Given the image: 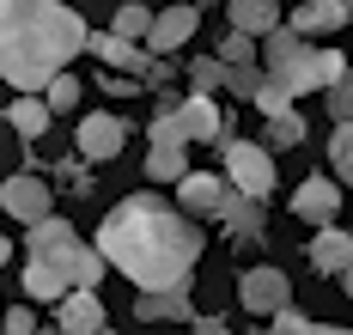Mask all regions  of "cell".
<instances>
[{
  "mask_svg": "<svg viewBox=\"0 0 353 335\" xmlns=\"http://www.w3.org/2000/svg\"><path fill=\"white\" fill-rule=\"evenodd\" d=\"M128 141V122L122 116H85L79 122V159H92V165H110L116 152Z\"/></svg>",
  "mask_w": 353,
  "mask_h": 335,
  "instance_id": "obj_15",
  "label": "cell"
},
{
  "mask_svg": "<svg viewBox=\"0 0 353 335\" xmlns=\"http://www.w3.org/2000/svg\"><path fill=\"white\" fill-rule=\"evenodd\" d=\"M292 214L305 225H335L341 220V183L335 177H305L292 189Z\"/></svg>",
  "mask_w": 353,
  "mask_h": 335,
  "instance_id": "obj_12",
  "label": "cell"
},
{
  "mask_svg": "<svg viewBox=\"0 0 353 335\" xmlns=\"http://www.w3.org/2000/svg\"><path fill=\"white\" fill-rule=\"evenodd\" d=\"M0 214L19 225L43 220V214H55V189L43 183V177H31V171H19V177H6L0 183Z\"/></svg>",
  "mask_w": 353,
  "mask_h": 335,
  "instance_id": "obj_10",
  "label": "cell"
},
{
  "mask_svg": "<svg viewBox=\"0 0 353 335\" xmlns=\"http://www.w3.org/2000/svg\"><path fill=\"white\" fill-rule=\"evenodd\" d=\"M176 214H189V220L195 225H208V220H225V214H232V207H238V201H244V195H238V189L225 183V177H219V171H183V177H176Z\"/></svg>",
  "mask_w": 353,
  "mask_h": 335,
  "instance_id": "obj_5",
  "label": "cell"
},
{
  "mask_svg": "<svg viewBox=\"0 0 353 335\" xmlns=\"http://www.w3.org/2000/svg\"><path fill=\"white\" fill-rule=\"evenodd\" d=\"M85 19L68 0H0V79L12 92H43L85 49Z\"/></svg>",
  "mask_w": 353,
  "mask_h": 335,
  "instance_id": "obj_2",
  "label": "cell"
},
{
  "mask_svg": "<svg viewBox=\"0 0 353 335\" xmlns=\"http://www.w3.org/2000/svg\"><path fill=\"white\" fill-rule=\"evenodd\" d=\"M347 12H353V0H299L292 12H281V25L311 43V37H335L347 25Z\"/></svg>",
  "mask_w": 353,
  "mask_h": 335,
  "instance_id": "obj_11",
  "label": "cell"
},
{
  "mask_svg": "<svg viewBox=\"0 0 353 335\" xmlns=\"http://www.w3.org/2000/svg\"><path fill=\"white\" fill-rule=\"evenodd\" d=\"M146 25H152V6H141V0H128V6H116V37H128V43H141L146 37Z\"/></svg>",
  "mask_w": 353,
  "mask_h": 335,
  "instance_id": "obj_26",
  "label": "cell"
},
{
  "mask_svg": "<svg viewBox=\"0 0 353 335\" xmlns=\"http://www.w3.org/2000/svg\"><path fill=\"white\" fill-rule=\"evenodd\" d=\"M189 171V147H152L146 152V183H176Z\"/></svg>",
  "mask_w": 353,
  "mask_h": 335,
  "instance_id": "obj_22",
  "label": "cell"
},
{
  "mask_svg": "<svg viewBox=\"0 0 353 335\" xmlns=\"http://www.w3.org/2000/svg\"><path fill=\"white\" fill-rule=\"evenodd\" d=\"M311 268L329 274V281L353 274V238L341 232V220H335V225H317V238H311Z\"/></svg>",
  "mask_w": 353,
  "mask_h": 335,
  "instance_id": "obj_16",
  "label": "cell"
},
{
  "mask_svg": "<svg viewBox=\"0 0 353 335\" xmlns=\"http://www.w3.org/2000/svg\"><path fill=\"white\" fill-rule=\"evenodd\" d=\"M37 335H61V329H37Z\"/></svg>",
  "mask_w": 353,
  "mask_h": 335,
  "instance_id": "obj_37",
  "label": "cell"
},
{
  "mask_svg": "<svg viewBox=\"0 0 353 335\" xmlns=\"http://www.w3.org/2000/svg\"><path fill=\"white\" fill-rule=\"evenodd\" d=\"M305 335H347V329H335V323H311Z\"/></svg>",
  "mask_w": 353,
  "mask_h": 335,
  "instance_id": "obj_35",
  "label": "cell"
},
{
  "mask_svg": "<svg viewBox=\"0 0 353 335\" xmlns=\"http://www.w3.org/2000/svg\"><path fill=\"white\" fill-rule=\"evenodd\" d=\"M6 122H12V128H19L25 141H37V134L49 128V104H43L37 92H19V98L6 104Z\"/></svg>",
  "mask_w": 353,
  "mask_h": 335,
  "instance_id": "obj_21",
  "label": "cell"
},
{
  "mask_svg": "<svg viewBox=\"0 0 353 335\" xmlns=\"http://www.w3.org/2000/svg\"><path fill=\"white\" fill-rule=\"evenodd\" d=\"M262 152H286V147H305V116L281 110V116H262Z\"/></svg>",
  "mask_w": 353,
  "mask_h": 335,
  "instance_id": "obj_19",
  "label": "cell"
},
{
  "mask_svg": "<svg viewBox=\"0 0 353 335\" xmlns=\"http://www.w3.org/2000/svg\"><path fill=\"white\" fill-rule=\"evenodd\" d=\"M55 329L61 335H110V317H104L98 287H68V293L55 298Z\"/></svg>",
  "mask_w": 353,
  "mask_h": 335,
  "instance_id": "obj_9",
  "label": "cell"
},
{
  "mask_svg": "<svg viewBox=\"0 0 353 335\" xmlns=\"http://www.w3.org/2000/svg\"><path fill=\"white\" fill-rule=\"evenodd\" d=\"M195 31H201V6H189V0H171L165 12H152V25H146L141 49H146V55H171V49H183Z\"/></svg>",
  "mask_w": 353,
  "mask_h": 335,
  "instance_id": "obj_7",
  "label": "cell"
},
{
  "mask_svg": "<svg viewBox=\"0 0 353 335\" xmlns=\"http://www.w3.org/2000/svg\"><path fill=\"white\" fill-rule=\"evenodd\" d=\"M176 128H183V141L189 147H208V141H225V116L213 98H176Z\"/></svg>",
  "mask_w": 353,
  "mask_h": 335,
  "instance_id": "obj_13",
  "label": "cell"
},
{
  "mask_svg": "<svg viewBox=\"0 0 353 335\" xmlns=\"http://www.w3.org/2000/svg\"><path fill=\"white\" fill-rule=\"evenodd\" d=\"M219 152H225V171L219 177L238 189V195H250V201H268L274 195V152H262L256 141H232V134H225Z\"/></svg>",
  "mask_w": 353,
  "mask_h": 335,
  "instance_id": "obj_6",
  "label": "cell"
},
{
  "mask_svg": "<svg viewBox=\"0 0 353 335\" xmlns=\"http://www.w3.org/2000/svg\"><path fill=\"white\" fill-rule=\"evenodd\" d=\"M250 104H256V110L262 116H281V110H299V98H286L281 85H274V79L262 74V85H256V92H250Z\"/></svg>",
  "mask_w": 353,
  "mask_h": 335,
  "instance_id": "obj_29",
  "label": "cell"
},
{
  "mask_svg": "<svg viewBox=\"0 0 353 335\" xmlns=\"http://www.w3.org/2000/svg\"><path fill=\"white\" fill-rule=\"evenodd\" d=\"M85 49H92L104 68H116V74L141 79V68H146V49H141V43H128V37H116V31H85Z\"/></svg>",
  "mask_w": 353,
  "mask_h": 335,
  "instance_id": "obj_17",
  "label": "cell"
},
{
  "mask_svg": "<svg viewBox=\"0 0 353 335\" xmlns=\"http://www.w3.org/2000/svg\"><path fill=\"white\" fill-rule=\"evenodd\" d=\"M256 61H262V74L274 79L286 98H311V92H323L329 79L347 74V61H341L335 49H317V43L292 37L286 25H274L268 37H256Z\"/></svg>",
  "mask_w": 353,
  "mask_h": 335,
  "instance_id": "obj_4",
  "label": "cell"
},
{
  "mask_svg": "<svg viewBox=\"0 0 353 335\" xmlns=\"http://www.w3.org/2000/svg\"><path fill=\"white\" fill-rule=\"evenodd\" d=\"M329 177L335 183L353 177V122H335V134H329Z\"/></svg>",
  "mask_w": 353,
  "mask_h": 335,
  "instance_id": "obj_23",
  "label": "cell"
},
{
  "mask_svg": "<svg viewBox=\"0 0 353 335\" xmlns=\"http://www.w3.org/2000/svg\"><path fill=\"white\" fill-rule=\"evenodd\" d=\"M6 256H12V244H6V232H0V268H6Z\"/></svg>",
  "mask_w": 353,
  "mask_h": 335,
  "instance_id": "obj_36",
  "label": "cell"
},
{
  "mask_svg": "<svg viewBox=\"0 0 353 335\" xmlns=\"http://www.w3.org/2000/svg\"><path fill=\"white\" fill-rule=\"evenodd\" d=\"M323 104H329V116H335V122H353V74L329 79V85H323Z\"/></svg>",
  "mask_w": 353,
  "mask_h": 335,
  "instance_id": "obj_28",
  "label": "cell"
},
{
  "mask_svg": "<svg viewBox=\"0 0 353 335\" xmlns=\"http://www.w3.org/2000/svg\"><path fill=\"white\" fill-rule=\"evenodd\" d=\"M104 281V256L92 244H79L73 220L43 214L25 225V298L55 305L68 287H98Z\"/></svg>",
  "mask_w": 353,
  "mask_h": 335,
  "instance_id": "obj_3",
  "label": "cell"
},
{
  "mask_svg": "<svg viewBox=\"0 0 353 335\" xmlns=\"http://www.w3.org/2000/svg\"><path fill=\"white\" fill-rule=\"evenodd\" d=\"M225 232H232V244H262V238H268V220H262V201H238V207H232V214H225Z\"/></svg>",
  "mask_w": 353,
  "mask_h": 335,
  "instance_id": "obj_20",
  "label": "cell"
},
{
  "mask_svg": "<svg viewBox=\"0 0 353 335\" xmlns=\"http://www.w3.org/2000/svg\"><path fill=\"white\" fill-rule=\"evenodd\" d=\"M98 85H104V98H141V79H134V74H98Z\"/></svg>",
  "mask_w": 353,
  "mask_h": 335,
  "instance_id": "obj_33",
  "label": "cell"
},
{
  "mask_svg": "<svg viewBox=\"0 0 353 335\" xmlns=\"http://www.w3.org/2000/svg\"><path fill=\"white\" fill-rule=\"evenodd\" d=\"M213 61H225V68L256 61V37H244V31H225V37H219V49H213Z\"/></svg>",
  "mask_w": 353,
  "mask_h": 335,
  "instance_id": "obj_30",
  "label": "cell"
},
{
  "mask_svg": "<svg viewBox=\"0 0 353 335\" xmlns=\"http://www.w3.org/2000/svg\"><path fill=\"white\" fill-rule=\"evenodd\" d=\"M219 68H225V61H219ZM256 85H262V61H238V68H225V92H232V98H244V104H250Z\"/></svg>",
  "mask_w": 353,
  "mask_h": 335,
  "instance_id": "obj_27",
  "label": "cell"
},
{
  "mask_svg": "<svg viewBox=\"0 0 353 335\" xmlns=\"http://www.w3.org/2000/svg\"><path fill=\"white\" fill-rule=\"evenodd\" d=\"M189 323H195V335H232L225 317H189Z\"/></svg>",
  "mask_w": 353,
  "mask_h": 335,
  "instance_id": "obj_34",
  "label": "cell"
},
{
  "mask_svg": "<svg viewBox=\"0 0 353 335\" xmlns=\"http://www.w3.org/2000/svg\"><path fill=\"white\" fill-rule=\"evenodd\" d=\"M238 305H244L250 317H274L281 305H292V281H286L281 268H244L238 274Z\"/></svg>",
  "mask_w": 353,
  "mask_h": 335,
  "instance_id": "obj_8",
  "label": "cell"
},
{
  "mask_svg": "<svg viewBox=\"0 0 353 335\" xmlns=\"http://www.w3.org/2000/svg\"><path fill=\"white\" fill-rule=\"evenodd\" d=\"M225 19H232V31H244V37H268V31L281 25V0H225Z\"/></svg>",
  "mask_w": 353,
  "mask_h": 335,
  "instance_id": "obj_18",
  "label": "cell"
},
{
  "mask_svg": "<svg viewBox=\"0 0 353 335\" xmlns=\"http://www.w3.org/2000/svg\"><path fill=\"white\" fill-rule=\"evenodd\" d=\"M219 85H225V68H219L213 55H195V61H189V98H213Z\"/></svg>",
  "mask_w": 353,
  "mask_h": 335,
  "instance_id": "obj_25",
  "label": "cell"
},
{
  "mask_svg": "<svg viewBox=\"0 0 353 335\" xmlns=\"http://www.w3.org/2000/svg\"><path fill=\"white\" fill-rule=\"evenodd\" d=\"M305 329H311V317H299L292 305H281V311L268 317V329H262V335H305Z\"/></svg>",
  "mask_w": 353,
  "mask_h": 335,
  "instance_id": "obj_31",
  "label": "cell"
},
{
  "mask_svg": "<svg viewBox=\"0 0 353 335\" xmlns=\"http://www.w3.org/2000/svg\"><path fill=\"white\" fill-rule=\"evenodd\" d=\"M201 244H208V232L189 214H176L171 195H152V189L122 195L98 225L104 268H122L141 293L146 287H189V274L201 262Z\"/></svg>",
  "mask_w": 353,
  "mask_h": 335,
  "instance_id": "obj_1",
  "label": "cell"
},
{
  "mask_svg": "<svg viewBox=\"0 0 353 335\" xmlns=\"http://www.w3.org/2000/svg\"><path fill=\"white\" fill-rule=\"evenodd\" d=\"M37 98L49 104V116H68L73 104L85 98V92H79V79H73V74H55V79H49V85H43V92H37Z\"/></svg>",
  "mask_w": 353,
  "mask_h": 335,
  "instance_id": "obj_24",
  "label": "cell"
},
{
  "mask_svg": "<svg viewBox=\"0 0 353 335\" xmlns=\"http://www.w3.org/2000/svg\"><path fill=\"white\" fill-rule=\"evenodd\" d=\"M0 329H6V335H37L31 305H6V311H0Z\"/></svg>",
  "mask_w": 353,
  "mask_h": 335,
  "instance_id": "obj_32",
  "label": "cell"
},
{
  "mask_svg": "<svg viewBox=\"0 0 353 335\" xmlns=\"http://www.w3.org/2000/svg\"><path fill=\"white\" fill-rule=\"evenodd\" d=\"M134 317L141 323H189L195 298H189V287H146V293H134Z\"/></svg>",
  "mask_w": 353,
  "mask_h": 335,
  "instance_id": "obj_14",
  "label": "cell"
}]
</instances>
